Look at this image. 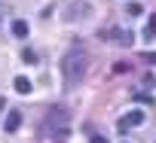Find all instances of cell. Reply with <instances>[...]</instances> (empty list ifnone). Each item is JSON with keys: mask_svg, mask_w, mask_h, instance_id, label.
Wrapping results in <instances>:
<instances>
[{"mask_svg": "<svg viewBox=\"0 0 156 143\" xmlns=\"http://www.w3.org/2000/svg\"><path fill=\"white\" fill-rule=\"evenodd\" d=\"M86 70H89V55L86 52H67L61 58V76H64V85L73 88V85H80L86 79Z\"/></svg>", "mask_w": 156, "mask_h": 143, "instance_id": "cell-1", "label": "cell"}, {"mask_svg": "<svg viewBox=\"0 0 156 143\" xmlns=\"http://www.w3.org/2000/svg\"><path fill=\"white\" fill-rule=\"evenodd\" d=\"M67 119H70V113H67L64 107H52L49 116H46V122H43V134H58V131H64Z\"/></svg>", "mask_w": 156, "mask_h": 143, "instance_id": "cell-2", "label": "cell"}, {"mask_svg": "<svg viewBox=\"0 0 156 143\" xmlns=\"http://www.w3.org/2000/svg\"><path fill=\"white\" fill-rule=\"evenodd\" d=\"M141 125H144V113H141V110H132V113H126V116L116 122V128H119L122 134L132 131V128H141Z\"/></svg>", "mask_w": 156, "mask_h": 143, "instance_id": "cell-3", "label": "cell"}, {"mask_svg": "<svg viewBox=\"0 0 156 143\" xmlns=\"http://www.w3.org/2000/svg\"><path fill=\"white\" fill-rule=\"evenodd\" d=\"M101 40H113V43H119V46H132V34H129V31H119V28L101 31Z\"/></svg>", "mask_w": 156, "mask_h": 143, "instance_id": "cell-4", "label": "cell"}, {"mask_svg": "<svg viewBox=\"0 0 156 143\" xmlns=\"http://www.w3.org/2000/svg\"><path fill=\"white\" fill-rule=\"evenodd\" d=\"M19 125H22V113H19V110L6 113V122H3V128H6L9 134H16V131H19Z\"/></svg>", "mask_w": 156, "mask_h": 143, "instance_id": "cell-5", "label": "cell"}, {"mask_svg": "<svg viewBox=\"0 0 156 143\" xmlns=\"http://www.w3.org/2000/svg\"><path fill=\"white\" fill-rule=\"evenodd\" d=\"M80 15H89V6L86 3H76V6H67L64 9V18L70 22V18H80Z\"/></svg>", "mask_w": 156, "mask_h": 143, "instance_id": "cell-6", "label": "cell"}, {"mask_svg": "<svg viewBox=\"0 0 156 143\" xmlns=\"http://www.w3.org/2000/svg\"><path fill=\"white\" fill-rule=\"evenodd\" d=\"M12 37H19V40L28 37V22H25V18H16V22H12Z\"/></svg>", "mask_w": 156, "mask_h": 143, "instance_id": "cell-7", "label": "cell"}, {"mask_svg": "<svg viewBox=\"0 0 156 143\" xmlns=\"http://www.w3.org/2000/svg\"><path fill=\"white\" fill-rule=\"evenodd\" d=\"M16 91H19V95H31V79L19 76V79H16Z\"/></svg>", "mask_w": 156, "mask_h": 143, "instance_id": "cell-8", "label": "cell"}, {"mask_svg": "<svg viewBox=\"0 0 156 143\" xmlns=\"http://www.w3.org/2000/svg\"><path fill=\"white\" fill-rule=\"evenodd\" d=\"M144 40H147V43H150V40H156V15H150L147 31H144Z\"/></svg>", "mask_w": 156, "mask_h": 143, "instance_id": "cell-9", "label": "cell"}, {"mask_svg": "<svg viewBox=\"0 0 156 143\" xmlns=\"http://www.w3.org/2000/svg\"><path fill=\"white\" fill-rule=\"evenodd\" d=\"M22 58H25V64H37V52H34V49H25Z\"/></svg>", "mask_w": 156, "mask_h": 143, "instance_id": "cell-10", "label": "cell"}, {"mask_svg": "<svg viewBox=\"0 0 156 143\" xmlns=\"http://www.w3.org/2000/svg\"><path fill=\"white\" fill-rule=\"evenodd\" d=\"M141 12H144L141 3H129V15H141Z\"/></svg>", "mask_w": 156, "mask_h": 143, "instance_id": "cell-11", "label": "cell"}, {"mask_svg": "<svg viewBox=\"0 0 156 143\" xmlns=\"http://www.w3.org/2000/svg\"><path fill=\"white\" fill-rule=\"evenodd\" d=\"M89 143H107V140H104L101 134H92V140H89Z\"/></svg>", "mask_w": 156, "mask_h": 143, "instance_id": "cell-12", "label": "cell"}, {"mask_svg": "<svg viewBox=\"0 0 156 143\" xmlns=\"http://www.w3.org/2000/svg\"><path fill=\"white\" fill-rule=\"evenodd\" d=\"M3 107H6V98H0V110H3Z\"/></svg>", "mask_w": 156, "mask_h": 143, "instance_id": "cell-13", "label": "cell"}]
</instances>
